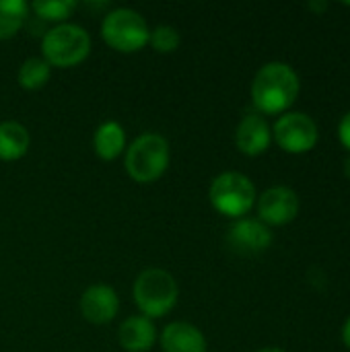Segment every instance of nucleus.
Returning a JSON list of instances; mask_svg holds the SVG:
<instances>
[{
    "instance_id": "21",
    "label": "nucleus",
    "mask_w": 350,
    "mask_h": 352,
    "mask_svg": "<svg viewBox=\"0 0 350 352\" xmlns=\"http://www.w3.org/2000/svg\"><path fill=\"white\" fill-rule=\"evenodd\" d=\"M340 338H342V344L350 351V316L347 318V322H344V326L340 330Z\"/></svg>"
},
{
    "instance_id": "3",
    "label": "nucleus",
    "mask_w": 350,
    "mask_h": 352,
    "mask_svg": "<svg viewBox=\"0 0 350 352\" xmlns=\"http://www.w3.org/2000/svg\"><path fill=\"white\" fill-rule=\"evenodd\" d=\"M43 60L54 68H72L91 54V35L74 23H60L47 29L41 37Z\"/></svg>"
},
{
    "instance_id": "23",
    "label": "nucleus",
    "mask_w": 350,
    "mask_h": 352,
    "mask_svg": "<svg viewBox=\"0 0 350 352\" xmlns=\"http://www.w3.org/2000/svg\"><path fill=\"white\" fill-rule=\"evenodd\" d=\"M344 175L350 179V155L344 159Z\"/></svg>"
},
{
    "instance_id": "6",
    "label": "nucleus",
    "mask_w": 350,
    "mask_h": 352,
    "mask_svg": "<svg viewBox=\"0 0 350 352\" xmlns=\"http://www.w3.org/2000/svg\"><path fill=\"white\" fill-rule=\"evenodd\" d=\"M101 37L116 52L134 54L149 43L151 31L140 12L132 8H116L103 16Z\"/></svg>"
},
{
    "instance_id": "5",
    "label": "nucleus",
    "mask_w": 350,
    "mask_h": 352,
    "mask_svg": "<svg viewBox=\"0 0 350 352\" xmlns=\"http://www.w3.org/2000/svg\"><path fill=\"white\" fill-rule=\"evenodd\" d=\"M208 200L217 212L229 219H243L256 204L254 182L239 171H225L217 175L208 190Z\"/></svg>"
},
{
    "instance_id": "8",
    "label": "nucleus",
    "mask_w": 350,
    "mask_h": 352,
    "mask_svg": "<svg viewBox=\"0 0 350 352\" xmlns=\"http://www.w3.org/2000/svg\"><path fill=\"white\" fill-rule=\"evenodd\" d=\"M258 202V221L266 227H285L293 223L299 214L301 202L293 188L272 186L260 194Z\"/></svg>"
},
{
    "instance_id": "12",
    "label": "nucleus",
    "mask_w": 350,
    "mask_h": 352,
    "mask_svg": "<svg viewBox=\"0 0 350 352\" xmlns=\"http://www.w3.org/2000/svg\"><path fill=\"white\" fill-rule=\"evenodd\" d=\"M157 340L153 322L144 316H130L118 330V342L126 352H149Z\"/></svg>"
},
{
    "instance_id": "24",
    "label": "nucleus",
    "mask_w": 350,
    "mask_h": 352,
    "mask_svg": "<svg viewBox=\"0 0 350 352\" xmlns=\"http://www.w3.org/2000/svg\"><path fill=\"white\" fill-rule=\"evenodd\" d=\"M258 352H287V351H283V349H278V346H266V349H262V351H258Z\"/></svg>"
},
{
    "instance_id": "14",
    "label": "nucleus",
    "mask_w": 350,
    "mask_h": 352,
    "mask_svg": "<svg viewBox=\"0 0 350 352\" xmlns=\"http://www.w3.org/2000/svg\"><path fill=\"white\" fill-rule=\"evenodd\" d=\"M93 148H95V155L101 161H113V159H118L126 151V132H124L122 124H118L113 120L103 122L95 130Z\"/></svg>"
},
{
    "instance_id": "7",
    "label": "nucleus",
    "mask_w": 350,
    "mask_h": 352,
    "mask_svg": "<svg viewBox=\"0 0 350 352\" xmlns=\"http://www.w3.org/2000/svg\"><path fill=\"white\" fill-rule=\"evenodd\" d=\"M320 138L318 124L303 111H287L272 126V140L289 155H305L316 148Z\"/></svg>"
},
{
    "instance_id": "2",
    "label": "nucleus",
    "mask_w": 350,
    "mask_h": 352,
    "mask_svg": "<svg viewBox=\"0 0 350 352\" xmlns=\"http://www.w3.org/2000/svg\"><path fill=\"white\" fill-rule=\"evenodd\" d=\"M171 151L165 136L157 132H144L126 148V171L136 184H153L169 167Z\"/></svg>"
},
{
    "instance_id": "4",
    "label": "nucleus",
    "mask_w": 350,
    "mask_h": 352,
    "mask_svg": "<svg viewBox=\"0 0 350 352\" xmlns=\"http://www.w3.org/2000/svg\"><path fill=\"white\" fill-rule=\"evenodd\" d=\"M132 297L140 314L149 320L163 318L177 305L179 289L175 278L163 268H149L138 274L132 287Z\"/></svg>"
},
{
    "instance_id": "16",
    "label": "nucleus",
    "mask_w": 350,
    "mask_h": 352,
    "mask_svg": "<svg viewBox=\"0 0 350 352\" xmlns=\"http://www.w3.org/2000/svg\"><path fill=\"white\" fill-rule=\"evenodd\" d=\"M29 16L25 0H0V41L14 37Z\"/></svg>"
},
{
    "instance_id": "11",
    "label": "nucleus",
    "mask_w": 350,
    "mask_h": 352,
    "mask_svg": "<svg viewBox=\"0 0 350 352\" xmlns=\"http://www.w3.org/2000/svg\"><path fill=\"white\" fill-rule=\"evenodd\" d=\"M80 314L87 322L101 326L109 324L120 309V299L116 291L107 285H93L80 295Z\"/></svg>"
},
{
    "instance_id": "17",
    "label": "nucleus",
    "mask_w": 350,
    "mask_h": 352,
    "mask_svg": "<svg viewBox=\"0 0 350 352\" xmlns=\"http://www.w3.org/2000/svg\"><path fill=\"white\" fill-rule=\"evenodd\" d=\"M50 74L52 66L43 58H27L19 68L17 80L25 91H39L50 80Z\"/></svg>"
},
{
    "instance_id": "19",
    "label": "nucleus",
    "mask_w": 350,
    "mask_h": 352,
    "mask_svg": "<svg viewBox=\"0 0 350 352\" xmlns=\"http://www.w3.org/2000/svg\"><path fill=\"white\" fill-rule=\"evenodd\" d=\"M149 43L153 45L155 52L159 54H171L179 47L182 43V35L175 27L171 25H159L151 31V37H149Z\"/></svg>"
},
{
    "instance_id": "20",
    "label": "nucleus",
    "mask_w": 350,
    "mask_h": 352,
    "mask_svg": "<svg viewBox=\"0 0 350 352\" xmlns=\"http://www.w3.org/2000/svg\"><path fill=\"white\" fill-rule=\"evenodd\" d=\"M338 140L340 144L350 153V111H347L338 124Z\"/></svg>"
},
{
    "instance_id": "1",
    "label": "nucleus",
    "mask_w": 350,
    "mask_h": 352,
    "mask_svg": "<svg viewBox=\"0 0 350 352\" xmlns=\"http://www.w3.org/2000/svg\"><path fill=\"white\" fill-rule=\"evenodd\" d=\"M301 91V80L295 68L287 62L264 64L252 80V103L260 116H283L291 111Z\"/></svg>"
},
{
    "instance_id": "18",
    "label": "nucleus",
    "mask_w": 350,
    "mask_h": 352,
    "mask_svg": "<svg viewBox=\"0 0 350 352\" xmlns=\"http://www.w3.org/2000/svg\"><path fill=\"white\" fill-rule=\"evenodd\" d=\"M29 10H33L39 19L52 21V23H66V19L76 10L74 0H35L29 4Z\"/></svg>"
},
{
    "instance_id": "9",
    "label": "nucleus",
    "mask_w": 350,
    "mask_h": 352,
    "mask_svg": "<svg viewBox=\"0 0 350 352\" xmlns=\"http://www.w3.org/2000/svg\"><path fill=\"white\" fill-rule=\"evenodd\" d=\"M272 231L258 219H239L227 233V245L239 256H256L272 245Z\"/></svg>"
},
{
    "instance_id": "10",
    "label": "nucleus",
    "mask_w": 350,
    "mask_h": 352,
    "mask_svg": "<svg viewBox=\"0 0 350 352\" xmlns=\"http://www.w3.org/2000/svg\"><path fill=\"white\" fill-rule=\"evenodd\" d=\"M235 144L245 157H260L272 144V126L258 111L241 118L235 130Z\"/></svg>"
},
{
    "instance_id": "15",
    "label": "nucleus",
    "mask_w": 350,
    "mask_h": 352,
    "mask_svg": "<svg viewBox=\"0 0 350 352\" xmlns=\"http://www.w3.org/2000/svg\"><path fill=\"white\" fill-rule=\"evenodd\" d=\"M31 136L19 122H0V161H19L27 155Z\"/></svg>"
},
{
    "instance_id": "13",
    "label": "nucleus",
    "mask_w": 350,
    "mask_h": 352,
    "mask_svg": "<svg viewBox=\"0 0 350 352\" xmlns=\"http://www.w3.org/2000/svg\"><path fill=\"white\" fill-rule=\"evenodd\" d=\"M163 352H206L204 334L188 322H171L161 332Z\"/></svg>"
},
{
    "instance_id": "22",
    "label": "nucleus",
    "mask_w": 350,
    "mask_h": 352,
    "mask_svg": "<svg viewBox=\"0 0 350 352\" xmlns=\"http://www.w3.org/2000/svg\"><path fill=\"white\" fill-rule=\"evenodd\" d=\"M309 8L311 10H326L328 8V2H309Z\"/></svg>"
}]
</instances>
